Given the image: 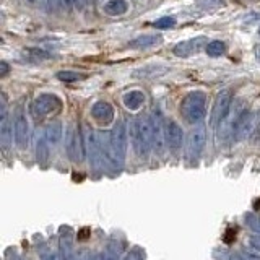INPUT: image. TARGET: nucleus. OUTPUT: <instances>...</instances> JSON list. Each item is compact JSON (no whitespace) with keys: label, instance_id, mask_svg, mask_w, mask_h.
I'll return each instance as SVG.
<instances>
[{"label":"nucleus","instance_id":"1","mask_svg":"<svg viewBox=\"0 0 260 260\" xmlns=\"http://www.w3.org/2000/svg\"><path fill=\"white\" fill-rule=\"evenodd\" d=\"M127 128L125 124L122 120H119L114 128L111 130L109 138H108V143L101 142L103 145V151H104V156L108 158V161L112 165L114 169H119L124 165V159H125V153H127Z\"/></svg>","mask_w":260,"mask_h":260},{"label":"nucleus","instance_id":"2","mask_svg":"<svg viewBox=\"0 0 260 260\" xmlns=\"http://www.w3.org/2000/svg\"><path fill=\"white\" fill-rule=\"evenodd\" d=\"M134 150L140 158H146L153 146V128L150 117H137L130 122L128 128Z\"/></svg>","mask_w":260,"mask_h":260},{"label":"nucleus","instance_id":"3","mask_svg":"<svg viewBox=\"0 0 260 260\" xmlns=\"http://www.w3.org/2000/svg\"><path fill=\"white\" fill-rule=\"evenodd\" d=\"M181 114L189 124H200L207 114V96L203 91H190L181 103Z\"/></svg>","mask_w":260,"mask_h":260},{"label":"nucleus","instance_id":"4","mask_svg":"<svg viewBox=\"0 0 260 260\" xmlns=\"http://www.w3.org/2000/svg\"><path fill=\"white\" fill-rule=\"evenodd\" d=\"M83 132H85L83 134V150L88 154V159L91 162V166L98 169L101 166V159L104 156L101 137L98 135L93 128H89L88 125H85Z\"/></svg>","mask_w":260,"mask_h":260},{"label":"nucleus","instance_id":"5","mask_svg":"<svg viewBox=\"0 0 260 260\" xmlns=\"http://www.w3.org/2000/svg\"><path fill=\"white\" fill-rule=\"evenodd\" d=\"M60 108H62V101L59 98L51 93H44V94H39L36 100L32 101L31 112L35 117H46L49 114L60 111Z\"/></svg>","mask_w":260,"mask_h":260},{"label":"nucleus","instance_id":"6","mask_svg":"<svg viewBox=\"0 0 260 260\" xmlns=\"http://www.w3.org/2000/svg\"><path fill=\"white\" fill-rule=\"evenodd\" d=\"M231 103H233L231 89H221V91L216 94L215 103H213V109H211V125L218 127L226 119L228 112H230L231 106H233Z\"/></svg>","mask_w":260,"mask_h":260},{"label":"nucleus","instance_id":"7","mask_svg":"<svg viewBox=\"0 0 260 260\" xmlns=\"http://www.w3.org/2000/svg\"><path fill=\"white\" fill-rule=\"evenodd\" d=\"M207 143V128L203 125L195 127L193 130H190L189 137H187V156L190 159H195L200 156V153L205 148Z\"/></svg>","mask_w":260,"mask_h":260},{"label":"nucleus","instance_id":"8","mask_svg":"<svg viewBox=\"0 0 260 260\" xmlns=\"http://www.w3.org/2000/svg\"><path fill=\"white\" fill-rule=\"evenodd\" d=\"M207 43V38L205 36H199V38H193V39H187V41H181L173 47V52L177 57H190L193 54H197L202 51V47L205 46Z\"/></svg>","mask_w":260,"mask_h":260},{"label":"nucleus","instance_id":"9","mask_svg":"<svg viewBox=\"0 0 260 260\" xmlns=\"http://www.w3.org/2000/svg\"><path fill=\"white\" fill-rule=\"evenodd\" d=\"M15 142L20 148H26L28 145V138H29V125H28V119L24 116V112L21 109L16 111L15 116Z\"/></svg>","mask_w":260,"mask_h":260},{"label":"nucleus","instance_id":"10","mask_svg":"<svg viewBox=\"0 0 260 260\" xmlns=\"http://www.w3.org/2000/svg\"><path fill=\"white\" fill-rule=\"evenodd\" d=\"M165 137H166V145L171 150H179L182 146V140H184V132L181 125L177 124L176 120L169 119L165 125Z\"/></svg>","mask_w":260,"mask_h":260},{"label":"nucleus","instance_id":"11","mask_svg":"<svg viewBox=\"0 0 260 260\" xmlns=\"http://www.w3.org/2000/svg\"><path fill=\"white\" fill-rule=\"evenodd\" d=\"M65 150L72 161H80L81 159V151H85L81 148V140L80 135L77 134V128L70 125L67 130V138H65Z\"/></svg>","mask_w":260,"mask_h":260},{"label":"nucleus","instance_id":"12","mask_svg":"<svg viewBox=\"0 0 260 260\" xmlns=\"http://www.w3.org/2000/svg\"><path fill=\"white\" fill-rule=\"evenodd\" d=\"M254 124H255V116L250 111H246L241 116V119L238 120V124H236L233 138H236L238 142L246 140V138L250 135L252 128H254Z\"/></svg>","mask_w":260,"mask_h":260},{"label":"nucleus","instance_id":"13","mask_svg":"<svg viewBox=\"0 0 260 260\" xmlns=\"http://www.w3.org/2000/svg\"><path fill=\"white\" fill-rule=\"evenodd\" d=\"M150 120H151V128H153V148H156V151L162 153V148H165V143H166V137H165V127H162L161 114L158 111H154Z\"/></svg>","mask_w":260,"mask_h":260},{"label":"nucleus","instance_id":"14","mask_svg":"<svg viewBox=\"0 0 260 260\" xmlns=\"http://www.w3.org/2000/svg\"><path fill=\"white\" fill-rule=\"evenodd\" d=\"M60 255L62 260H77L75 252H73V231L69 226H62L60 228Z\"/></svg>","mask_w":260,"mask_h":260},{"label":"nucleus","instance_id":"15","mask_svg":"<svg viewBox=\"0 0 260 260\" xmlns=\"http://www.w3.org/2000/svg\"><path fill=\"white\" fill-rule=\"evenodd\" d=\"M91 116L100 122V124L108 125L114 120V108L108 101H98L91 108Z\"/></svg>","mask_w":260,"mask_h":260},{"label":"nucleus","instance_id":"16","mask_svg":"<svg viewBox=\"0 0 260 260\" xmlns=\"http://www.w3.org/2000/svg\"><path fill=\"white\" fill-rule=\"evenodd\" d=\"M12 127H10V122H8L7 117V108H5V98L2 96V120H0V143H2V148L7 151L10 148L12 145Z\"/></svg>","mask_w":260,"mask_h":260},{"label":"nucleus","instance_id":"17","mask_svg":"<svg viewBox=\"0 0 260 260\" xmlns=\"http://www.w3.org/2000/svg\"><path fill=\"white\" fill-rule=\"evenodd\" d=\"M145 100H146V96L143 91H140V89H132V91L124 94L122 103H124V106L128 111H138L145 104Z\"/></svg>","mask_w":260,"mask_h":260},{"label":"nucleus","instance_id":"18","mask_svg":"<svg viewBox=\"0 0 260 260\" xmlns=\"http://www.w3.org/2000/svg\"><path fill=\"white\" fill-rule=\"evenodd\" d=\"M161 41H162V38L159 35H143V36H138L130 41L128 46L132 49H146V47L159 44Z\"/></svg>","mask_w":260,"mask_h":260},{"label":"nucleus","instance_id":"19","mask_svg":"<svg viewBox=\"0 0 260 260\" xmlns=\"http://www.w3.org/2000/svg\"><path fill=\"white\" fill-rule=\"evenodd\" d=\"M104 13H108L111 16H120L128 10L127 0H108L103 7Z\"/></svg>","mask_w":260,"mask_h":260},{"label":"nucleus","instance_id":"20","mask_svg":"<svg viewBox=\"0 0 260 260\" xmlns=\"http://www.w3.org/2000/svg\"><path fill=\"white\" fill-rule=\"evenodd\" d=\"M44 137L49 145H55L59 143V140L62 138V124L60 122H51L46 130H44Z\"/></svg>","mask_w":260,"mask_h":260},{"label":"nucleus","instance_id":"21","mask_svg":"<svg viewBox=\"0 0 260 260\" xmlns=\"http://www.w3.org/2000/svg\"><path fill=\"white\" fill-rule=\"evenodd\" d=\"M122 254V246L120 242L112 241L108 244V247L104 249V252L101 254V260H119Z\"/></svg>","mask_w":260,"mask_h":260},{"label":"nucleus","instance_id":"22","mask_svg":"<svg viewBox=\"0 0 260 260\" xmlns=\"http://www.w3.org/2000/svg\"><path fill=\"white\" fill-rule=\"evenodd\" d=\"M226 52V44L223 41H211V43L207 44V54L210 57H221Z\"/></svg>","mask_w":260,"mask_h":260},{"label":"nucleus","instance_id":"23","mask_svg":"<svg viewBox=\"0 0 260 260\" xmlns=\"http://www.w3.org/2000/svg\"><path fill=\"white\" fill-rule=\"evenodd\" d=\"M57 78H59L60 81H63V83H75V81L83 80L85 75H83V73L72 72V70H63V72L57 73Z\"/></svg>","mask_w":260,"mask_h":260},{"label":"nucleus","instance_id":"24","mask_svg":"<svg viewBox=\"0 0 260 260\" xmlns=\"http://www.w3.org/2000/svg\"><path fill=\"white\" fill-rule=\"evenodd\" d=\"M47 140H46V137H41L39 140H38V161L41 162V165H44V162L47 161V156H49V148H47Z\"/></svg>","mask_w":260,"mask_h":260},{"label":"nucleus","instance_id":"25","mask_svg":"<svg viewBox=\"0 0 260 260\" xmlns=\"http://www.w3.org/2000/svg\"><path fill=\"white\" fill-rule=\"evenodd\" d=\"M174 24H176V18H173V16H162V18L154 21V28H158V29H168V28H173Z\"/></svg>","mask_w":260,"mask_h":260},{"label":"nucleus","instance_id":"26","mask_svg":"<svg viewBox=\"0 0 260 260\" xmlns=\"http://www.w3.org/2000/svg\"><path fill=\"white\" fill-rule=\"evenodd\" d=\"M246 223L249 224L250 230L260 233V218L258 216H255L254 213H247L246 215Z\"/></svg>","mask_w":260,"mask_h":260},{"label":"nucleus","instance_id":"27","mask_svg":"<svg viewBox=\"0 0 260 260\" xmlns=\"http://www.w3.org/2000/svg\"><path fill=\"white\" fill-rule=\"evenodd\" d=\"M143 252L140 249H134L132 252H128L124 260H143Z\"/></svg>","mask_w":260,"mask_h":260},{"label":"nucleus","instance_id":"28","mask_svg":"<svg viewBox=\"0 0 260 260\" xmlns=\"http://www.w3.org/2000/svg\"><path fill=\"white\" fill-rule=\"evenodd\" d=\"M197 4H199L200 7L208 8V7H218V5H221V4H223V0H197Z\"/></svg>","mask_w":260,"mask_h":260},{"label":"nucleus","instance_id":"29","mask_svg":"<svg viewBox=\"0 0 260 260\" xmlns=\"http://www.w3.org/2000/svg\"><path fill=\"white\" fill-rule=\"evenodd\" d=\"M241 258H242V260H260V255L252 254V252H242Z\"/></svg>","mask_w":260,"mask_h":260},{"label":"nucleus","instance_id":"30","mask_svg":"<svg viewBox=\"0 0 260 260\" xmlns=\"http://www.w3.org/2000/svg\"><path fill=\"white\" fill-rule=\"evenodd\" d=\"M8 70H10V67H8V63L7 62H0V78H4Z\"/></svg>","mask_w":260,"mask_h":260},{"label":"nucleus","instance_id":"31","mask_svg":"<svg viewBox=\"0 0 260 260\" xmlns=\"http://www.w3.org/2000/svg\"><path fill=\"white\" fill-rule=\"evenodd\" d=\"M250 244H252V247H255V249L260 250V236H252Z\"/></svg>","mask_w":260,"mask_h":260},{"label":"nucleus","instance_id":"32","mask_svg":"<svg viewBox=\"0 0 260 260\" xmlns=\"http://www.w3.org/2000/svg\"><path fill=\"white\" fill-rule=\"evenodd\" d=\"M47 4H49V7L52 8V10H55L57 7H62V2H60V0H47Z\"/></svg>","mask_w":260,"mask_h":260},{"label":"nucleus","instance_id":"33","mask_svg":"<svg viewBox=\"0 0 260 260\" xmlns=\"http://www.w3.org/2000/svg\"><path fill=\"white\" fill-rule=\"evenodd\" d=\"M86 2L88 0H75V7L78 8V10H83V8L86 7Z\"/></svg>","mask_w":260,"mask_h":260},{"label":"nucleus","instance_id":"34","mask_svg":"<svg viewBox=\"0 0 260 260\" xmlns=\"http://www.w3.org/2000/svg\"><path fill=\"white\" fill-rule=\"evenodd\" d=\"M43 260H57L55 255H51V254H44L43 255Z\"/></svg>","mask_w":260,"mask_h":260},{"label":"nucleus","instance_id":"35","mask_svg":"<svg viewBox=\"0 0 260 260\" xmlns=\"http://www.w3.org/2000/svg\"><path fill=\"white\" fill-rule=\"evenodd\" d=\"M8 260H23V258H20L16 254H12V255H8Z\"/></svg>","mask_w":260,"mask_h":260},{"label":"nucleus","instance_id":"36","mask_svg":"<svg viewBox=\"0 0 260 260\" xmlns=\"http://www.w3.org/2000/svg\"><path fill=\"white\" fill-rule=\"evenodd\" d=\"M255 55H257V59H260V44L255 46Z\"/></svg>","mask_w":260,"mask_h":260},{"label":"nucleus","instance_id":"37","mask_svg":"<svg viewBox=\"0 0 260 260\" xmlns=\"http://www.w3.org/2000/svg\"><path fill=\"white\" fill-rule=\"evenodd\" d=\"M28 2H35V0H28Z\"/></svg>","mask_w":260,"mask_h":260},{"label":"nucleus","instance_id":"38","mask_svg":"<svg viewBox=\"0 0 260 260\" xmlns=\"http://www.w3.org/2000/svg\"><path fill=\"white\" fill-rule=\"evenodd\" d=\"M138 2H143V0H138Z\"/></svg>","mask_w":260,"mask_h":260},{"label":"nucleus","instance_id":"39","mask_svg":"<svg viewBox=\"0 0 260 260\" xmlns=\"http://www.w3.org/2000/svg\"><path fill=\"white\" fill-rule=\"evenodd\" d=\"M258 32H260V31H258Z\"/></svg>","mask_w":260,"mask_h":260}]
</instances>
